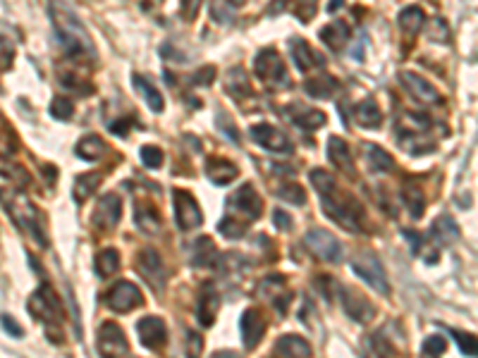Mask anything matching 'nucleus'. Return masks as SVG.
<instances>
[{"instance_id": "5701e85b", "label": "nucleus", "mask_w": 478, "mask_h": 358, "mask_svg": "<svg viewBox=\"0 0 478 358\" xmlns=\"http://www.w3.org/2000/svg\"><path fill=\"white\" fill-rule=\"evenodd\" d=\"M328 153L330 160L335 163L337 170L347 172V175H354V163H352V153H349V146L342 141L340 136H332L328 141Z\"/></svg>"}, {"instance_id": "a18cd8bd", "label": "nucleus", "mask_w": 478, "mask_h": 358, "mask_svg": "<svg viewBox=\"0 0 478 358\" xmlns=\"http://www.w3.org/2000/svg\"><path fill=\"white\" fill-rule=\"evenodd\" d=\"M201 351H203V339L201 334L196 332H186V349H184V356L186 358H201Z\"/></svg>"}, {"instance_id": "37998d69", "label": "nucleus", "mask_w": 478, "mask_h": 358, "mask_svg": "<svg viewBox=\"0 0 478 358\" xmlns=\"http://www.w3.org/2000/svg\"><path fill=\"white\" fill-rule=\"evenodd\" d=\"M218 229L223 232V236H227V239H239V236L244 234V224L235 220L232 215H227L225 220L218 224Z\"/></svg>"}, {"instance_id": "72a5a7b5", "label": "nucleus", "mask_w": 478, "mask_h": 358, "mask_svg": "<svg viewBox=\"0 0 478 358\" xmlns=\"http://www.w3.org/2000/svg\"><path fill=\"white\" fill-rule=\"evenodd\" d=\"M118 268H120V253L115 251V248H103V251L96 256V273L101 277L115 275Z\"/></svg>"}, {"instance_id": "6e6d98bb", "label": "nucleus", "mask_w": 478, "mask_h": 358, "mask_svg": "<svg viewBox=\"0 0 478 358\" xmlns=\"http://www.w3.org/2000/svg\"><path fill=\"white\" fill-rule=\"evenodd\" d=\"M296 15H299L304 22H308L311 20V15H316V5L308 3V5H304V8H296Z\"/></svg>"}, {"instance_id": "864d4df0", "label": "nucleus", "mask_w": 478, "mask_h": 358, "mask_svg": "<svg viewBox=\"0 0 478 358\" xmlns=\"http://www.w3.org/2000/svg\"><path fill=\"white\" fill-rule=\"evenodd\" d=\"M0 322H3V325H5V330H8L10 334H13V337H22V334H25V332L20 330V325H17V322L13 320V317L3 315V317H0Z\"/></svg>"}, {"instance_id": "603ef678", "label": "nucleus", "mask_w": 478, "mask_h": 358, "mask_svg": "<svg viewBox=\"0 0 478 358\" xmlns=\"http://www.w3.org/2000/svg\"><path fill=\"white\" fill-rule=\"evenodd\" d=\"M237 8V5H220V8H218V5H213V17H215V20H227V22H230L232 20V10H235Z\"/></svg>"}, {"instance_id": "2eb2a0df", "label": "nucleus", "mask_w": 478, "mask_h": 358, "mask_svg": "<svg viewBox=\"0 0 478 358\" xmlns=\"http://www.w3.org/2000/svg\"><path fill=\"white\" fill-rule=\"evenodd\" d=\"M139 339H142L144 346L158 351L161 346L168 342L165 322L156 315H149V317H144V320H139Z\"/></svg>"}, {"instance_id": "dca6fc26", "label": "nucleus", "mask_w": 478, "mask_h": 358, "mask_svg": "<svg viewBox=\"0 0 478 358\" xmlns=\"http://www.w3.org/2000/svg\"><path fill=\"white\" fill-rule=\"evenodd\" d=\"M239 330H242V342L247 349H254L256 344L261 342L266 332V322L261 313L256 308H247L242 313V320H239Z\"/></svg>"}, {"instance_id": "412c9836", "label": "nucleus", "mask_w": 478, "mask_h": 358, "mask_svg": "<svg viewBox=\"0 0 478 358\" xmlns=\"http://www.w3.org/2000/svg\"><path fill=\"white\" fill-rule=\"evenodd\" d=\"M285 113L289 115V122L296 124L299 129H306V131H313V129H318V127L325 124L323 113L311 110V108H304V106H289Z\"/></svg>"}, {"instance_id": "f3484780", "label": "nucleus", "mask_w": 478, "mask_h": 358, "mask_svg": "<svg viewBox=\"0 0 478 358\" xmlns=\"http://www.w3.org/2000/svg\"><path fill=\"white\" fill-rule=\"evenodd\" d=\"M400 79H402V84H404V89L411 94V98H416L418 103H440V94L435 91V86H430L425 79L418 77V74L402 72Z\"/></svg>"}, {"instance_id": "13d9d810", "label": "nucleus", "mask_w": 478, "mask_h": 358, "mask_svg": "<svg viewBox=\"0 0 478 358\" xmlns=\"http://www.w3.org/2000/svg\"><path fill=\"white\" fill-rule=\"evenodd\" d=\"M110 129L115 131V134H127V129H130V122H120V124H110Z\"/></svg>"}, {"instance_id": "a19ab883", "label": "nucleus", "mask_w": 478, "mask_h": 358, "mask_svg": "<svg viewBox=\"0 0 478 358\" xmlns=\"http://www.w3.org/2000/svg\"><path fill=\"white\" fill-rule=\"evenodd\" d=\"M74 113V103L69 101L65 96H57L53 98V103H50V115H53L55 120H69Z\"/></svg>"}, {"instance_id": "423d86ee", "label": "nucleus", "mask_w": 478, "mask_h": 358, "mask_svg": "<svg viewBox=\"0 0 478 358\" xmlns=\"http://www.w3.org/2000/svg\"><path fill=\"white\" fill-rule=\"evenodd\" d=\"M29 310H32L34 317L43 320L46 325H55V322L62 317V303L48 285L39 287V289L32 294V299H29Z\"/></svg>"}, {"instance_id": "1a4fd4ad", "label": "nucleus", "mask_w": 478, "mask_h": 358, "mask_svg": "<svg viewBox=\"0 0 478 358\" xmlns=\"http://www.w3.org/2000/svg\"><path fill=\"white\" fill-rule=\"evenodd\" d=\"M175 217H177V227L189 232L201 224V208L196 203V199L189 192H175Z\"/></svg>"}, {"instance_id": "09e8293b", "label": "nucleus", "mask_w": 478, "mask_h": 358, "mask_svg": "<svg viewBox=\"0 0 478 358\" xmlns=\"http://www.w3.org/2000/svg\"><path fill=\"white\" fill-rule=\"evenodd\" d=\"M10 65H13V45L0 38V69H8Z\"/></svg>"}, {"instance_id": "ea45409f", "label": "nucleus", "mask_w": 478, "mask_h": 358, "mask_svg": "<svg viewBox=\"0 0 478 358\" xmlns=\"http://www.w3.org/2000/svg\"><path fill=\"white\" fill-rule=\"evenodd\" d=\"M137 224H139V227H142L146 234L161 232V217L156 215L153 210H146V213H144L142 208H137Z\"/></svg>"}, {"instance_id": "c03bdc74", "label": "nucleus", "mask_w": 478, "mask_h": 358, "mask_svg": "<svg viewBox=\"0 0 478 358\" xmlns=\"http://www.w3.org/2000/svg\"><path fill=\"white\" fill-rule=\"evenodd\" d=\"M142 163L151 167V170H156V167L163 165V151L158 146H144L142 148Z\"/></svg>"}, {"instance_id": "9d476101", "label": "nucleus", "mask_w": 478, "mask_h": 358, "mask_svg": "<svg viewBox=\"0 0 478 358\" xmlns=\"http://www.w3.org/2000/svg\"><path fill=\"white\" fill-rule=\"evenodd\" d=\"M106 303H108V308L115 310V313H127V310L142 306L144 296H142V292L132 285V282H118V285L108 292Z\"/></svg>"}, {"instance_id": "bf43d9fd", "label": "nucleus", "mask_w": 478, "mask_h": 358, "mask_svg": "<svg viewBox=\"0 0 478 358\" xmlns=\"http://www.w3.org/2000/svg\"><path fill=\"white\" fill-rule=\"evenodd\" d=\"M211 358H239V354H235V351H215V354Z\"/></svg>"}, {"instance_id": "6e6552de", "label": "nucleus", "mask_w": 478, "mask_h": 358, "mask_svg": "<svg viewBox=\"0 0 478 358\" xmlns=\"http://www.w3.org/2000/svg\"><path fill=\"white\" fill-rule=\"evenodd\" d=\"M96 342L101 358H125L127 354V337L115 322H103Z\"/></svg>"}, {"instance_id": "4d7b16f0", "label": "nucleus", "mask_w": 478, "mask_h": 358, "mask_svg": "<svg viewBox=\"0 0 478 358\" xmlns=\"http://www.w3.org/2000/svg\"><path fill=\"white\" fill-rule=\"evenodd\" d=\"M17 172H20V175H15L17 182L27 184V182H29V175H22V172H25V170H17ZM0 175H3V177H10V170H8V167H3V165H0Z\"/></svg>"}, {"instance_id": "a211bd4d", "label": "nucleus", "mask_w": 478, "mask_h": 358, "mask_svg": "<svg viewBox=\"0 0 478 358\" xmlns=\"http://www.w3.org/2000/svg\"><path fill=\"white\" fill-rule=\"evenodd\" d=\"M289 50H292V57H294V65L299 72H308V69L313 67H323L325 60L323 55L316 53V50L308 45L304 38H294L292 43H289Z\"/></svg>"}, {"instance_id": "f8f14e48", "label": "nucleus", "mask_w": 478, "mask_h": 358, "mask_svg": "<svg viewBox=\"0 0 478 358\" xmlns=\"http://www.w3.org/2000/svg\"><path fill=\"white\" fill-rule=\"evenodd\" d=\"M120 213H122L120 196L118 194H106L96 203V210H93V227L101 229V232H110V229L120 222Z\"/></svg>"}, {"instance_id": "9b49d317", "label": "nucleus", "mask_w": 478, "mask_h": 358, "mask_svg": "<svg viewBox=\"0 0 478 358\" xmlns=\"http://www.w3.org/2000/svg\"><path fill=\"white\" fill-rule=\"evenodd\" d=\"M227 213H239L247 220H256L261 217V199L259 194L254 192L252 184H244L239 192H235L227 201Z\"/></svg>"}, {"instance_id": "f257e3e1", "label": "nucleus", "mask_w": 478, "mask_h": 358, "mask_svg": "<svg viewBox=\"0 0 478 358\" xmlns=\"http://www.w3.org/2000/svg\"><path fill=\"white\" fill-rule=\"evenodd\" d=\"M0 203L5 206L8 215L13 217L15 224L22 229V232L32 234L41 246H48V239H46L43 213H41L25 194L13 192V189H0Z\"/></svg>"}, {"instance_id": "39448f33", "label": "nucleus", "mask_w": 478, "mask_h": 358, "mask_svg": "<svg viewBox=\"0 0 478 358\" xmlns=\"http://www.w3.org/2000/svg\"><path fill=\"white\" fill-rule=\"evenodd\" d=\"M256 74H259L266 84L275 86V89H285V86H289L287 67H285L282 57L278 55V50H273V48H266L256 55Z\"/></svg>"}, {"instance_id": "e433bc0d", "label": "nucleus", "mask_w": 478, "mask_h": 358, "mask_svg": "<svg viewBox=\"0 0 478 358\" xmlns=\"http://www.w3.org/2000/svg\"><path fill=\"white\" fill-rule=\"evenodd\" d=\"M404 201H407V208L411 210V215L418 220V217L423 215V208H425V199H423L421 189L409 187V184H407V187H404Z\"/></svg>"}, {"instance_id": "aec40b11", "label": "nucleus", "mask_w": 478, "mask_h": 358, "mask_svg": "<svg viewBox=\"0 0 478 358\" xmlns=\"http://www.w3.org/2000/svg\"><path fill=\"white\" fill-rule=\"evenodd\" d=\"M218 308H220V296H218V292H215V287L203 285L201 294H199V310H196V315H199L203 327L213 325L215 315H218Z\"/></svg>"}, {"instance_id": "c756f323", "label": "nucleus", "mask_w": 478, "mask_h": 358, "mask_svg": "<svg viewBox=\"0 0 478 358\" xmlns=\"http://www.w3.org/2000/svg\"><path fill=\"white\" fill-rule=\"evenodd\" d=\"M225 86H227V91L237 98V101L252 94V86H249V79H247V74H244L242 67H232L230 72H227Z\"/></svg>"}, {"instance_id": "f704fd0d", "label": "nucleus", "mask_w": 478, "mask_h": 358, "mask_svg": "<svg viewBox=\"0 0 478 358\" xmlns=\"http://www.w3.org/2000/svg\"><path fill=\"white\" fill-rule=\"evenodd\" d=\"M357 120L366 129H376V127H381V110L373 101H364L357 108Z\"/></svg>"}, {"instance_id": "c85d7f7f", "label": "nucleus", "mask_w": 478, "mask_h": 358, "mask_svg": "<svg viewBox=\"0 0 478 358\" xmlns=\"http://www.w3.org/2000/svg\"><path fill=\"white\" fill-rule=\"evenodd\" d=\"M430 236H433L435 241H440V244H452V241L459 239V227L450 215H442L435 220Z\"/></svg>"}, {"instance_id": "393cba45", "label": "nucleus", "mask_w": 478, "mask_h": 358, "mask_svg": "<svg viewBox=\"0 0 478 358\" xmlns=\"http://www.w3.org/2000/svg\"><path fill=\"white\" fill-rule=\"evenodd\" d=\"M320 41H325V45L332 50H342L345 48V43L349 41V27L347 22L337 20L328 24L325 29H320Z\"/></svg>"}, {"instance_id": "2f4dec72", "label": "nucleus", "mask_w": 478, "mask_h": 358, "mask_svg": "<svg viewBox=\"0 0 478 358\" xmlns=\"http://www.w3.org/2000/svg\"><path fill=\"white\" fill-rule=\"evenodd\" d=\"M103 172H86V175H79L77 182H74V199L84 201L89 199L91 194H96V189L101 187Z\"/></svg>"}, {"instance_id": "4c0bfd02", "label": "nucleus", "mask_w": 478, "mask_h": 358, "mask_svg": "<svg viewBox=\"0 0 478 358\" xmlns=\"http://www.w3.org/2000/svg\"><path fill=\"white\" fill-rule=\"evenodd\" d=\"M311 184L316 187V192L320 194V199H323V196H328V194H332L337 189L335 179H332V175H328L325 170H311Z\"/></svg>"}, {"instance_id": "5fc2aeb1", "label": "nucleus", "mask_w": 478, "mask_h": 358, "mask_svg": "<svg viewBox=\"0 0 478 358\" xmlns=\"http://www.w3.org/2000/svg\"><path fill=\"white\" fill-rule=\"evenodd\" d=\"M273 222L278 224V229H289V224H292V220H289V215L285 210H275V215H273Z\"/></svg>"}, {"instance_id": "bb28decb", "label": "nucleus", "mask_w": 478, "mask_h": 358, "mask_svg": "<svg viewBox=\"0 0 478 358\" xmlns=\"http://www.w3.org/2000/svg\"><path fill=\"white\" fill-rule=\"evenodd\" d=\"M134 89L144 96V101H146V106L151 108V110L163 113V106H165V103H163V96L158 94V89H156V86L151 84L146 77H142V74H134Z\"/></svg>"}, {"instance_id": "f03ea898", "label": "nucleus", "mask_w": 478, "mask_h": 358, "mask_svg": "<svg viewBox=\"0 0 478 358\" xmlns=\"http://www.w3.org/2000/svg\"><path fill=\"white\" fill-rule=\"evenodd\" d=\"M50 17H53V27H55L57 36H60V41L67 48L69 55H74V57H86V55L93 57L96 55L86 29L81 27V22L69 13V10L53 5V8H50Z\"/></svg>"}, {"instance_id": "7c9ffc66", "label": "nucleus", "mask_w": 478, "mask_h": 358, "mask_svg": "<svg viewBox=\"0 0 478 358\" xmlns=\"http://www.w3.org/2000/svg\"><path fill=\"white\" fill-rule=\"evenodd\" d=\"M423 22H425V15L421 8H407L400 13V29L407 36H416L421 31Z\"/></svg>"}, {"instance_id": "8fccbe9b", "label": "nucleus", "mask_w": 478, "mask_h": 358, "mask_svg": "<svg viewBox=\"0 0 478 358\" xmlns=\"http://www.w3.org/2000/svg\"><path fill=\"white\" fill-rule=\"evenodd\" d=\"M215 79V69L213 67H203L194 74V84L196 86H211Z\"/></svg>"}, {"instance_id": "a878e982", "label": "nucleus", "mask_w": 478, "mask_h": 358, "mask_svg": "<svg viewBox=\"0 0 478 358\" xmlns=\"http://www.w3.org/2000/svg\"><path fill=\"white\" fill-rule=\"evenodd\" d=\"M77 155L81 160H101L103 155H106L108 151V146L103 143V138L101 136H96V134H86L81 141L77 143Z\"/></svg>"}, {"instance_id": "4be33fe9", "label": "nucleus", "mask_w": 478, "mask_h": 358, "mask_svg": "<svg viewBox=\"0 0 478 358\" xmlns=\"http://www.w3.org/2000/svg\"><path fill=\"white\" fill-rule=\"evenodd\" d=\"M218 261H220V253H218V248H215L213 239L201 236V239L194 244V256H191L194 268H215Z\"/></svg>"}, {"instance_id": "3c124183", "label": "nucleus", "mask_w": 478, "mask_h": 358, "mask_svg": "<svg viewBox=\"0 0 478 358\" xmlns=\"http://www.w3.org/2000/svg\"><path fill=\"white\" fill-rule=\"evenodd\" d=\"M218 127L225 131L230 141H235V143L239 141V131L235 129V127H232V122H230V117H227V115H220V117H218Z\"/></svg>"}, {"instance_id": "6ab92c4d", "label": "nucleus", "mask_w": 478, "mask_h": 358, "mask_svg": "<svg viewBox=\"0 0 478 358\" xmlns=\"http://www.w3.org/2000/svg\"><path fill=\"white\" fill-rule=\"evenodd\" d=\"M342 306H345L347 315L354 317L357 322H366L373 317V306L369 303V299L361 296L357 289H345L342 292Z\"/></svg>"}, {"instance_id": "de8ad7c7", "label": "nucleus", "mask_w": 478, "mask_h": 358, "mask_svg": "<svg viewBox=\"0 0 478 358\" xmlns=\"http://www.w3.org/2000/svg\"><path fill=\"white\" fill-rule=\"evenodd\" d=\"M428 36L433 38V41H438V43H445L447 38H450V29H447V24L442 20H433V22H430Z\"/></svg>"}, {"instance_id": "49530a36", "label": "nucleus", "mask_w": 478, "mask_h": 358, "mask_svg": "<svg viewBox=\"0 0 478 358\" xmlns=\"http://www.w3.org/2000/svg\"><path fill=\"white\" fill-rule=\"evenodd\" d=\"M445 349H447V342L442 337H428V339H425V344H423V354L430 356V358L442 356V354H445Z\"/></svg>"}, {"instance_id": "473e14b6", "label": "nucleus", "mask_w": 478, "mask_h": 358, "mask_svg": "<svg viewBox=\"0 0 478 358\" xmlns=\"http://www.w3.org/2000/svg\"><path fill=\"white\" fill-rule=\"evenodd\" d=\"M364 151H366V158H369V165H371L373 172H390L395 167V160L390 158L381 146H371V143H366Z\"/></svg>"}, {"instance_id": "c9c22d12", "label": "nucleus", "mask_w": 478, "mask_h": 358, "mask_svg": "<svg viewBox=\"0 0 478 358\" xmlns=\"http://www.w3.org/2000/svg\"><path fill=\"white\" fill-rule=\"evenodd\" d=\"M335 89H337V82L332 77H318L306 82V94L313 98H330Z\"/></svg>"}, {"instance_id": "052dcab7", "label": "nucleus", "mask_w": 478, "mask_h": 358, "mask_svg": "<svg viewBox=\"0 0 478 358\" xmlns=\"http://www.w3.org/2000/svg\"><path fill=\"white\" fill-rule=\"evenodd\" d=\"M340 8H342V3L337 0V3H332V5H330V13H335V10H340Z\"/></svg>"}, {"instance_id": "79ce46f5", "label": "nucleus", "mask_w": 478, "mask_h": 358, "mask_svg": "<svg viewBox=\"0 0 478 358\" xmlns=\"http://www.w3.org/2000/svg\"><path fill=\"white\" fill-rule=\"evenodd\" d=\"M450 334H452L454 339H457L459 349H462L464 354L478 356V339L474 337V334H466V332H459V330H452Z\"/></svg>"}, {"instance_id": "7ed1b4c3", "label": "nucleus", "mask_w": 478, "mask_h": 358, "mask_svg": "<svg viewBox=\"0 0 478 358\" xmlns=\"http://www.w3.org/2000/svg\"><path fill=\"white\" fill-rule=\"evenodd\" d=\"M323 208L328 210V215L337 224H342L349 232H361V224H364V208L354 196H345L335 189L332 194L323 196Z\"/></svg>"}, {"instance_id": "b1692460", "label": "nucleus", "mask_w": 478, "mask_h": 358, "mask_svg": "<svg viewBox=\"0 0 478 358\" xmlns=\"http://www.w3.org/2000/svg\"><path fill=\"white\" fill-rule=\"evenodd\" d=\"M278 356L280 358H308L311 356V346L306 339L296 337V334H287L278 342Z\"/></svg>"}, {"instance_id": "20e7f679", "label": "nucleus", "mask_w": 478, "mask_h": 358, "mask_svg": "<svg viewBox=\"0 0 478 358\" xmlns=\"http://www.w3.org/2000/svg\"><path fill=\"white\" fill-rule=\"evenodd\" d=\"M352 270L366 282V285L373 287L378 294H383V296H388L390 294L388 275H385V270H383L381 261H378V256L373 251H366V248L364 251H359L357 256L352 258Z\"/></svg>"}, {"instance_id": "58836bf2", "label": "nucleus", "mask_w": 478, "mask_h": 358, "mask_svg": "<svg viewBox=\"0 0 478 358\" xmlns=\"http://www.w3.org/2000/svg\"><path fill=\"white\" fill-rule=\"evenodd\" d=\"M278 196L282 201H287V203H294V206H304L306 203V194H304V189H301L299 184H282V187L278 189Z\"/></svg>"}, {"instance_id": "4468645a", "label": "nucleus", "mask_w": 478, "mask_h": 358, "mask_svg": "<svg viewBox=\"0 0 478 358\" xmlns=\"http://www.w3.org/2000/svg\"><path fill=\"white\" fill-rule=\"evenodd\" d=\"M137 268H139V273H142V277L149 282V285H153L156 289H163V285H165V273H163V270H165V268H163L161 256L153 251V248H146V251L139 253Z\"/></svg>"}, {"instance_id": "ddd939ff", "label": "nucleus", "mask_w": 478, "mask_h": 358, "mask_svg": "<svg viewBox=\"0 0 478 358\" xmlns=\"http://www.w3.org/2000/svg\"><path fill=\"white\" fill-rule=\"evenodd\" d=\"M252 138L259 146L268 148V151L275 153H289L292 151V141L273 124H254L252 127Z\"/></svg>"}, {"instance_id": "0eeeda50", "label": "nucleus", "mask_w": 478, "mask_h": 358, "mask_svg": "<svg viewBox=\"0 0 478 358\" xmlns=\"http://www.w3.org/2000/svg\"><path fill=\"white\" fill-rule=\"evenodd\" d=\"M304 241H306V246L311 248L313 256L323 258V261H328V263L342 261V244L330 232H325V229H320V227L308 229Z\"/></svg>"}, {"instance_id": "cd10ccee", "label": "nucleus", "mask_w": 478, "mask_h": 358, "mask_svg": "<svg viewBox=\"0 0 478 358\" xmlns=\"http://www.w3.org/2000/svg\"><path fill=\"white\" fill-rule=\"evenodd\" d=\"M206 175L213 179L215 184H230L232 179H235L239 172H237V165L227 163V160H218V158H211L206 165Z\"/></svg>"}]
</instances>
